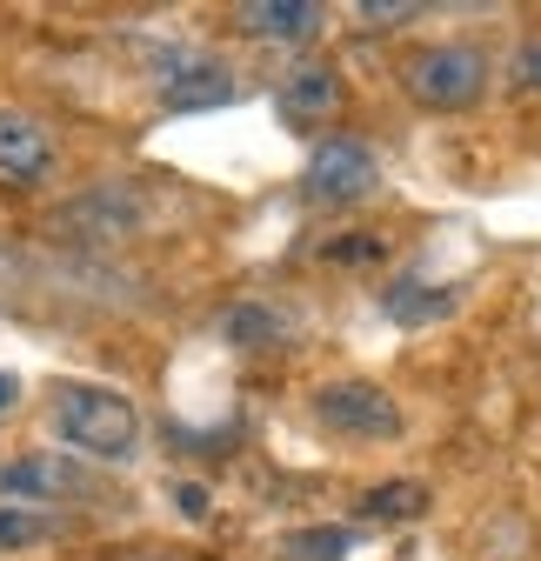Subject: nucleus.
<instances>
[{"label": "nucleus", "mask_w": 541, "mask_h": 561, "mask_svg": "<svg viewBox=\"0 0 541 561\" xmlns=\"http://www.w3.org/2000/svg\"><path fill=\"white\" fill-rule=\"evenodd\" d=\"M47 428L67 455H88V461H134L141 455V408L107 381H60L47 401Z\"/></svg>", "instance_id": "1"}, {"label": "nucleus", "mask_w": 541, "mask_h": 561, "mask_svg": "<svg viewBox=\"0 0 541 561\" xmlns=\"http://www.w3.org/2000/svg\"><path fill=\"white\" fill-rule=\"evenodd\" d=\"M408 94L435 114H461L488 94V54L468 47V41H435V47H415L408 67H401Z\"/></svg>", "instance_id": "2"}, {"label": "nucleus", "mask_w": 541, "mask_h": 561, "mask_svg": "<svg viewBox=\"0 0 541 561\" xmlns=\"http://www.w3.org/2000/svg\"><path fill=\"white\" fill-rule=\"evenodd\" d=\"M375 187H381V161L355 134L321 140V148L308 154V168H301V201H314V207H355Z\"/></svg>", "instance_id": "3"}, {"label": "nucleus", "mask_w": 541, "mask_h": 561, "mask_svg": "<svg viewBox=\"0 0 541 561\" xmlns=\"http://www.w3.org/2000/svg\"><path fill=\"white\" fill-rule=\"evenodd\" d=\"M308 408L327 435H355V442H394L401 435V408L375 381H327V388H314Z\"/></svg>", "instance_id": "4"}, {"label": "nucleus", "mask_w": 541, "mask_h": 561, "mask_svg": "<svg viewBox=\"0 0 541 561\" xmlns=\"http://www.w3.org/2000/svg\"><path fill=\"white\" fill-rule=\"evenodd\" d=\"M141 215H148L141 194L120 187V181H107V187H94L81 201H67L60 215H54V228L74 234V241H127L134 228H141Z\"/></svg>", "instance_id": "5"}, {"label": "nucleus", "mask_w": 541, "mask_h": 561, "mask_svg": "<svg viewBox=\"0 0 541 561\" xmlns=\"http://www.w3.org/2000/svg\"><path fill=\"white\" fill-rule=\"evenodd\" d=\"M54 134L47 121L21 114V107H0V187H41L54 174Z\"/></svg>", "instance_id": "6"}, {"label": "nucleus", "mask_w": 541, "mask_h": 561, "mask_svg": "<svg viewBox=\"0 0 541 561\" xmlns=\"http://www.w3.org/2000/svg\"><path fill=\"white\" fill-rule=\"evenodd\" d=\"M234 21L254 41H288V47H301V41L321 34L327 14L314 8V0H248V8H234Z\"/></svg>", "instance_id": "7"}, {"label": "nucleus", "mask_w": 541, "mask_h": 561, "mask_svg": "<svg viewBox=\"0 0 541 561\" xmlns=\"http://www.w3.org/2000/svg\"><path fill=\"white\" fill-rule=\"evenodd\" d=\"M275 107H281L288 127H314V121H327L334 107H342V81H334V67L308 60V67H295V75L275 88Z\"/></svg>", "instance_id": "8"}, {"label": "nucleus", "mask_w": 541, "mask_h": 561, "mask_svg": "<svg viewBox=\"0 0 541 561\" xmlns=\"http://www.w3.org/2000/svg\"><path fill=\"white\" fill-rule=\"evenodd\" d=\"M154 81H161V101H168L174 114L234 101V81H228V67H221V60H174L168 75H154Z\"/></svg>", "instance_id": "9"}, {"label": "nucleus", "mask_w": 541, "mask_h": 561, "mask_svg": "<svg viewBox=\"0 0 541 561\" xmlns=\"http://www.w3.org/2000/svg\"><path fill=\"white\" fill-rule=\"evenodd\" d=\"M67 488H74V468L54 461V455L0 461V502H14V508H27V502H54V495H67Z\"/></svg>", "instance_id": "10"}, {"label": "nucleus", "mask_w": 541, "mask_h": 561, "mask_svg": "<svg viewBox=\"0 0 541 561\" xmlns=\"http://www.w3.org/2000/svg\"><path fill=\"white\" fill-rule=\"evenodd\" d=\"M454 301H461V288H441V280H394V288L381 295L388 321H401V328L448 321V314H454Z\"/></svg>", "instance_id": "11"}, {"label": "nucleus", "mask_w": 541, "mask_h": 561, "mask_svg": "<svg viewBox=\"0 0 541 561\" xmlns=\"http://www.w3.org/2000/svg\"><path fill=\"white\" fill-rule=\"evenodd\" d=\"M221 334H228L234 347H288V341H295V321H288L275 301H234V308L221 314Z\"/></svg>", "instance_id": "12"}, {"label": "nucleus", "mask_w": 541, "mask_h": 561, "mask_svg": "<svg viewBox=\"0 0 541 561\" xmlns=\"http://www.w3.org/2000/svg\"><path fill=\"white\" fill-rule=\"evenodd\" d=\"M428 508V488L422 481H381V488H368L361 495V522H415Z\"/></svg>", "instance_id": "13"}, {"label": "nucleus", "mask_w": 541, "mask_h": 561, "mask_svg": "<svg viewBox=\"0 0 541 561\" xmlns=\"http://www.w3.org/2000/svg\"><path fill=\"white\" fill-rule=\"evenodd\" d=\"M47 535H54V522H47L41 508H14V502H0V554L34 548V541H47Z\"/></svg>", "instance_id": "14"}, {"label": "nucleus", "mask_w": 541, "mask_h": 561, "mask_svg": "<svg viewBox=\"0 0 541 561\" xmlns=\"http://www.w3.org/2000/svg\"><path fill=\"white\" fill-rule=\"evenodd\" d=\"M348 548H355V528H308V535L288 541L295 561H342Z\"/></svg>", "instance_id": "15"}, {"label": "nucleus", "mask_w": 541, "mask_h": 561, "mask_svg": "<svg viewBox=\"0 0 541 561\" xmlns=\"http://www.w3.org/2000/svg\"><path fill=\"white\" fill-rule=\"evenodd\" d=\"M174 502H181V515H187V522H208V488L181 481V488H174Z\"/></svg>", "instance_id": "16"}, {"label": "nucleus", "mask_w": 541, "mask_h": 561, "mask_svg": "<svg viewBox=\"0 0 541 561\" xmlns=\"http://www.w3.org/2000/svg\"><path fill=\"white\" fill-rule=\"evenodd\" d=\"M361 21H368V27H394V21H415V8H375V0H368Z\"/></svg>", "instance_id": "17"}, {"label": "nucleus", "mask_w": 541, "mask_h": 561, "mask_svg": "<svg viewBox=\"0 0 541 561\" xmlns=\"http://www.w3.org/2000/svg\"><path fill=\"white\" fill-rule=\"evenodd\" d=\"M521 81H528V88H534V94H541V41H534V47H528V54H521Z\"/></svg>", "instance_id": "18"}, {"label": "nucleus", "mask_w": 541, "mask_h": 561, "mask_svg": "<svg viewBox=\"0 0 541 561\" xmlns=\"http://www.w3.org/2000/svg\"><path fill=\"white\" fill-rule=\"evenodd\" d=\"M14 401H21V381H14V375H8V368H0V414H8V408H14Z\"/></svg>", "instance_id": "19"}]
</instances>
